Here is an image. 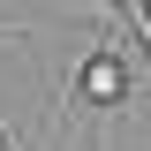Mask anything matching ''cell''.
<instances>
[{"label":"cell","mask_w":151,"mask_h":151,"mask_svg":"<svg viewBox=\"0 0 151 151\" xmlns=\"http://www.w3.org/2000/svg\"><path fill=\"white\" fill-rule=\"evenodd\" d=\"M76 91L91 98L98 113H113V106H121V91H129V53H121L113 38H106V45H91V53L76 60Z\"/></svg>","instance_id":"6da1fadb"},{"label":"cell","mask_w":151,"mask_h":151,"mask_svg":"<svg viewBox=\"0 0 151 151\" xmlns=\"http://www.w3.org/2000/svg\"><path fill=\"white\" fill-rule=\"evenodd\" d=\"M0 45H30V30H0Z\"/></svg>","instance_id":"3957f363"},{"label":"cell","mask_w":151,"mask_h":151,"mask_svg":"<svg viewBox=\"0 0 151 151\" xmlns=\"http://www.w3.org/2000/svg\"><path fill=\"white\" fill-rule=\"evenodd\" d=\"M91 151H113V113H98V136H91Z\"/></svg>","instance_id":"7a4b0ae2"}]
</instances>
